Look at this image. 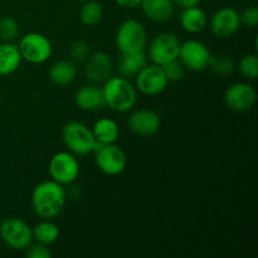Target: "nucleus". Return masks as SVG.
<instances>
[{
	"label": "nucleus",
	"instance_id": "8",
	"mask_svg": "<svg viewBox=\"0 0 258 258\" xmlns=\"http://www.w3.org/2000/svg\"><path fill=\"white\" fill-rule=\"evenodd\" d=\"M95 163L100 171L108 176L120 175L127 165V156L115 144L98 145L95 150Z\"/></svg>",
	"mask_w": 258,
	"mask_h": 258
},
{
	"label": "nucleus",
	"instance_id": "24",
	"mask_svg": "<svg viewBox=\"0 0 258 258\" xmlns=\"http://www.w3.org/2000/svg\"><path fill=\"white\" fill-rule=\"evenodd\" d=\"M103 17V8L97 0H87L82 3L80 10V19L87 27L98 24Z\"/></svg>",
	"mask_w": 258,
	"mask_h": 258
},
{
	"label": "nucleus",
	"instance_id": "2",
	"mask_svg": "<svg viewBox=\"0 0 258 258\" xmlns=\"http://www.w3.org/2000/svg\"><path fill=\"white\" fill-rule=\"evenodd\" d=\"M105 105L115 112H127L136 105V88L122 76H111L102 86Z\"/></svg>",
	"mask_w": 258,
	"mask_h": 258
},
{
	"label": "nucleus",
	"instance_id": "5",
	"mask_svg": "<svg viewBox=\"0 0 258 258\" xmlns=\"http://www.w3.org/2000/svg\"><path fill=\"white\" fill-rule=\"evenodd\" d=\"M17 45L22 59L32 64H43L52 57V43L40 33L32 32L23 35Z\"/></svg>",
	"mask_w": 258,
	"mask_h": 258
},
{
	"label": "nucleus",
	"instance_id": "13",
	"mask_svg": "<svg viewBox=\"0 0 258 258\" xmlns=\"http://www.w3.org/2000/svg\"><path fill=\"white\" fill-rule=\"evenodd\" d=\"M239 27H241L239 13L231 7H223L214 12L209 20L211 32L221 39H226L236 34Z\"/></svg>",
	"mask_w": 258,
	"mask_h": 258
},
{
	"label": "nucleus",
	"instance_id": "6",
	"mask_svg": "<svg viewBox=\"0 0 258 258\" xmlns=\"http://www.w3.org/2000/svg\"><path fill=\"white\" fill-rule=\"evenodd\" d=\"M0 238L9 248L24 251L32 243V228L23 219L10 217L0 223Z\"/></svg>",
	"mask_w": 258,
	"mask_h": 258
},
{
	"label": "nucleus",
	"instance_id": "27",
	"mask_svg": "<svg viewBox=\"0 0 258 258\" xmlns=\"http://www.w3.org/2000/svg\"><path fill=\"white\" fill-rule=\"evenodd\" d=\"M239 71L247 80H256L258 77V57L256 53H248L239 60Z\"/></svg>",
	"mask_w": 258,
	"mask_h": 258
},
{
	"label": "nucleus",
	"instance_id": "4",
	"mask_svg": "<svg viewBox=\"0 0 258 258\" xmlns=\"http://www.w3.org/2000/svg\"><path fill=\"white\" fill-rule=\"evenodd\" d=\"M148 33L143 23L135 19L125 20L116 32V47L121 54L144 52Z\"/></svg>",
	"mask_w": 258,
	"mask_h": 258
},
{
	"label": "nucleus",
	"instance_id": "22",
	"mask_svg": "<svg viewBox=\"0 0 258 258\" xmlns=\"http://www.w3.org/2000/svg\"><path fill=\"white\" fill-rule=\"evenodd\" d=\"M76 76L77 67L72 60H58L49 70V80L57 86L71 85Z\"/></svg>",
	"mask_w": 258,
	"mask_h": 258
},
{
	"label": "nucleus",
	"instance_id": "34",
	"mask_svg": "<svg viewBox=\"0 0 258 258\" xmlns=\"http://www.w3.org/2000/svg\"><path fill=\"white\" fill-rule=\"evenodd\" d=\"M75 2H80V3H83V2H87V0H75Z\"/></svg>",
	"mask_w": 258,
	"mask_h": 258
},
{
	"label": "nucleus",
	"instance_id": "16",
	"mask_svg": "<svg viewBox=\"0 0 258 258\" xmlns=\"http://www.w3.org/2000/svg\"><path fill=\"white\" fill-rule=\"evenodd\" d=\"M75 102L77 107L82 111L98 110L105 106L102 87H98L96 83L82 86L76 92Z\"/></svg>",
	"mask_w": 258,
	"mask_h": 258
},
{
	"label": "nucleus",
	"instance_id": "9",
	"mask_svg": "<svg viewBox=\"0 0 258 258\" xmlns=\"http://www.w3.org/2000/svg\"><path fill=\"white\" fill-rule=\"evenodd\" d=\"M49 174L52 180L60 185H70L80 174V164L72 153L60 151L52 156L49 161Z\"/></svg>",
	"mask_w": 258,
	"mask_h": 258
},
{
	"label": "nucleus",
	"instance_id": "29",
	"mask_svg": "<svg viewBox=\"0 0 258 258\" xmlns=\"http://www.w3.org/2000/svg\"><path fill=\"white\" fill-rule=\"evenodd\" d=\"M90 55V47L85 40H75L70 47V57L73 62H83Z\"/></svg>",
	"mask_w": 258,
	"mask_h": 258
},
{
	"label": "nucleus",
	"instance_id": "31",
	"mask_svg": "<svg viewBox=\"0 0 258 258\" xmlns=\"http://www.w3.org/2000/svg\"><path fill=\"white\" fill-rule=\"evenodd\" d=\"M27 257L28 258H50L52 253H50L49 249L47 248L45 244L38 243L34 246L29 247V249L27 251Z\"/></svg>",
	"mask_w": 258,
	"mask_h": 258
},
{
	"label": "nucleus",
	"instance_id": "28",
	"mask_svg": "<svg viewBox=\"0 0 258 258\" xmlns=\"http://www.w3.org/2000/svg\"><path fill=\"white\" fill-rule=\"evenodd\" d=\"M164 71V75H165L168 82H176V81H180L184 77V73H185V67L183 66V63L179 59H174L171 62H168L166 64L161 66Z\"/></svg>",
	"mask_w": 258,
	"mask_h": 258
},
{
	"label": "nucleus",
	"instance_id": "21",
	"mask_svg": "<svg viewBox=\"0 0 258 258\" xmlns=\"http://www.w3.org/2000/svg\"><path fill=\"white\" fill-rule=\"evenodd\" d=\"M148 64V55L145 52L131 53V54H121L118 62V72L125 78H133Z\"/></svg>",
	"mask_w": 258,
	"mask_h": 258
},
{
	"label": "nucleus",
	"instance_id": "19",
	"mask_svg": "<svg viewBox=\"0 0 258 258\" xmlns=\"http://www.w3.org/2000/svg\"><path fill=\"white\" fill-rule=\"evenodd\" d=\"M207 23H208V17L198 5L183 9L180 15V24L185 32L191 34L201 33L207 27Z\"/></svg>",
	"mask_w": 258,
	"mask_h": 258
},
{
	"label": "nucleus",
	"instance_id": "33",
	"mask_svg": "<svg viewBox=\"0 0 258 258\" xmlns=\"http://www.w3.org/2000/svg\"><path fill=\"white\" fill-rule=\"evenodd\" d=\"M115 3L118 5V7L131 9V8L139 7L141 3V0H115Z\"/></svg>",
	"mask_w": 258,
	"mask_h": 258
},
{
	"label": "nucleus",
	"instance_id": "10",
	"mask_svg": "<svg viewBox=\"0 0 258 258\" xmlns=\"http://www.w3.org/2000/svg\"><path fill=\"white\" fill-rule=\"evenodd\" d=\"M136 90L148 96H156L164 92L168 86L164 71L161 66L146 64L138 75L135 76Z\"/></svg>",
	"mask_w": 258,
	"mask_h": 258
},
{
	"label": "nucleus",
	"instance_id": "3",
	"mask_svg": "<svg viewBox=\"0 0 258 258\" xmlns=\"http://www.w3.org/2000/svg\"><path fill=\"white\" fill-rule=\"evenodd\" d=\"M62 140L66 148L73 155H87L95 153L100 144L96 141L92 130L88 128L85 123L72 121L63 126Z\"/></svg>",
	"mask_w": 258,
	"mask_h": 258
},
{
	"label": "nucleus",
	"instance_id": "23",
	"mask_svg": "<svg viewBox=\"0 0 258 258\" xmlns=\"http://www.w3.org/2000/svg\"><path fill=\"white\" fill-rule=\"evenodd\" d=\"M32 234L38 243L49 246L59 238V228L57 224L53 223L52 219H43L42 222L35 224L32 229Z\"/></svg>",
	"mask_w": 258,
	"mask_h": 258
},
{
	"label": "nucleus",
	"instance_id": "11",
	"mask_svg": "<svg viewBox=\"0 0 258 258\" xmlns=\"http://www.w3.org/2000/svg\"><path fill=\"white\" fill-rule=\"evenodd\" d=\"M211 55V52L204 43L190 39L180 44L178 59L183 63L185 68L198 72L208 67Z\"/></svg>",
	"mask_w": 258,
	"mask_h": 258
},
{
	"label": "nucleus",
	"instance_id": "15",
	"mask_svg": "<svg viewBox=\"0 0 258 258\" xmlns=\"http://www.w3.org/2000/svg\"><path fill=\"white\" fill-rule=\"evenodd\" d=\"M112 60L105 52H95L86 59L85 73L86 77L92 83H103L112 73Z\"/></svg>",
	"mask_w": 258,
	"mask_h": 258
},
{
	"label": "nucleus",
	"instance_id": "7",
	"mask_svg": "<svg viewBox=\"0 0 258 258\" xmlns=\"http://www.w3.org/2000/svg\"><path fill=\"white\" fill-rule=\"evenodd\" d=\"M180 39L171 32H164L153 38L148 48V57L154 64L164 66L168 62L178 59L180 49Z\"/></svg>",
	"mask_w": 258,
	"mask_h": 258
},
{
	"label": "nucleus",
	"instance_id": "1",
	"mask_svg": "<svg viewBox=\"0 0 258 258\" xmlns=\"http://www.w3.org/2000/svg\"><path fill=\"white\" fill-rule=\"evenodd\" d=\"M66 202L64 188L54 180L42 181L32 191V208L42 219H53L59 216Z\"/></svg>",
	"mask_w": 258,
	"mask_h": 258
},
{
	"label": "nucleus",
	"instance_id": "18",
	"mask_svg": "<svg viewBox=\"0 0 258 258\" xmlns=\"http://www.w3.org/2000/svg\"><path fill=\"white\" fill-rule=\"evenodd\" d=\"M19 48L13 42L0 44V76H9L19 68L22 63Z\"/></svg>",
	"mask_w": 258,
	"mask_h": 258
},
{
	"label": "nucleus",
	"instance_id": "25",
	"mask_svg": "<svg viewBox=\"0 0 258 258\" xmlns=\"http://www.w3.org/2000/svg\"><path fill=\"white\" fill-rule=\"evenodd\" d=\"M208 67L211 68L213 73L224 77V76H228L233 72L234 62L228 55H211Z\"/></svg>",
	"mask_w": 258,
	"mask_h": 258
},
{
	"label": "nucleus",
	"instance_id": "30",
	"mask_svg": "<svg viewBox=\"0 0 258 258\" xmlns=\"http://www.w3.org/2000/svg\"><path fill=\"white\" fill-rule=\"evenodd\" d=\"M241 18V24H244L246 27L256 28L258 24V9L254 5L244 8L243 12L239 14Z\"/></svg>",
	"mask_w": 258,
	"mask_h": 258
},
{
	"label": "nucleus",
	"instance_id": "32",
	"mask_svg": "<svg viewBox=\"0 0 258 258\" xmlns=\"http://www.w3.org/2000/svg\"><path fill=\"white\" fill-rule=\"evenodd\" d=\"M174 5L181 8V9H185V8L196 7V5H199L201 0H173Z\"/></svg>",
	"mask_w": 258,
	"mask_h": 258
},
{
	"label": "nucleus",
	"instance_id": "12",
	"mask_svg": "<svg viewBox=\"0 0 258 258\" xmlns=\"http://www.w3.org/2000/svg\"><path fill=\"white\" fill-rule=\"evenodd\" d=\"M257 101V92L252 85L247 82H236L227 88L224 93V103L236 112L251 110Z\"/></svg>",
	"mask_w": 258,
	"mask_h": 258
},
{
	"label": "nucleus",
	"instance_id": "14",
	"mask_svg": "<svg viewBox=\"0 0 258 258\" xmlns=\"http://www.w3.org/2000/svg\"><path fill=\"white\" fill-rule=\"evenodd\" d=\"M128 128L135 135L153 136L160 128V117L151 110H136L127 118Z\"/></svg>",
	"mask_w": 258,
	"mask_h": 258
},
{
	"label": "nucleus",
	"instance_id": "26",
	"mask_svg": "<svg viewBox=\"0 0 258 258\" xmlns=\"http://www.w3.org/2000/svg\"><path fill=\"white\" fill-rule=\"evenodd\" d=\"M19 35V23L13 17L0 18V39L3 42H14Z\"/></svg>",
	"mask_w": 258,
	"mask_h": 258
},
{
	"label": "nucleus",
	"instance_id": "20",
	"mask_svg": "<svg viewBox=\"0 0 258 258\" xmlns=\"http://www.w3.org/2000/svg\"><path fill=\"white\" fill-rule=\"evenodd\" d=\"M92 134L96 141L100 145H107V144H115L120 135L118 125L111 118H100L96 121L92 126Z\"/></svg>",
	"mask_w": 258,
	"mask_h": 258
},
{
	"label": "nucleus",
	"instance_id": "17",
	"mask_svg": "<svg viewBox=\"0 0 258 258\" xmlns=\"http://www.w3.org/2000/svg\"><path fill=\"white\" fill-rule=\"evenodd\" d=\"M141 12L148 19L156 23H165L174 15L173 0H141Z\"/></svg>",
	"mask_w": 258,
	"mask_h": 258
}]
</instances>
